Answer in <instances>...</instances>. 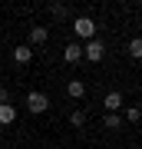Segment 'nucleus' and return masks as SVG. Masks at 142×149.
I'll use <instances>...</instances> for the list:
<instances>
[{
    "label": "nucleus",
    "instance_id": "1",
    "mask_svg": "<svg viewBox=\"0 0 142 149\" xmlns=\"http://www.w3.org/2000/svg\"><path fill=\"white\" fill-rule=\"evenodd\" d=\"M73 33L79 40H96V23H93V17H76L73 20Z\"/></svg>",
    "mask_w": 142,
    "mask_h": 149
},
{
    "label": "nucleus",
    "instance_id": "2",
    "mask_svg": "<svg viewBox=\"0 0 142 149\" xmlns=\"http://www.w3.org/2000/svg\"><path fill=\"white\" fill-rule=\"evenodd\" d=\"M26 109L30 113H46L50 109V96L46 93H26Z\"/></svg>",
    "mask_w": 142,
    "mask_h": 149
},
{
    "label": "nucleus",
    "instance_id": "3",
    "mask_svg": "<svg viewBox=\"0 0 142 149\" xmlns=\"http://www.w3.org/2000/svg\"><path fill=\"white\" fill-rule=\"evenodd\" d=\"M83 56L89 60V63H99V60L106 56V47H103V40H89V43L83 47Z\"/></svg>",
    "mask_w": 142,
    "mask_h": 149
},
{
    "label": "nucleus",
    "instance_id": "4",
    "mask_svg": "<svg viewBox=\"0 0 142 149\" xmlns=\"http://www.w3.org/2000/svg\"><path fill=\"white\" fill-rule=\"evenodd\" d=\"M33 60V50L26 47V43H20V47H13V63H30Z\"/></svg>",
    "mask_w": 142,
    "mask_h": 149
},
{
    "label": "nucleus",
    "instance_id": "5",
    "mask_svg": "<svg viewBox=\"0 0 142 149\" xmlns=\"http://www.w3.org/2000/svg\"><path fill=\"white\" fill-rule=\"evenodd\" d=\"M63 60L66 63H79V60H83V47H79V43H69L63 50Z\"/></svg>",
    "mask_w": 142,
    "mask_h": 149
},
{
    "label": "nucleus",
    "instance_id": "6",
    "mask_svg": "<svg viewBox=\"0 0 142 149\" xmlns=\"http://www.w3.org/2000/svg\"><path fill=\"white\" fill-rule=\"evenodd\" d=\"M13 119H17V109L10 103H0V126H10Z\"/></svg>",
    "mask_w": 142,
    "mask_h": 149
},
{
    "label": "nucleus",
    "instance_id": "7",
    "mask_svg": "<svg viewBox=\"0 0 142 149\" xmlns=\"http://www.w3.org/2000/svg\"><path fill=\"white\" fill-rule=\"evenodd\" d=\"M66 93L73 96V100H83V93H86V83H83V80H69V83H66Z\"/></svg>",
    "mask_w": 142,
    "mask_h": 149
},
{
    "label": "nucleus",
    "instance_id": "8",
    "mask_svg": "<svg viewBox=\"0 0 142 149\" xmlns=\"http://www.w3.org/2000/svg\"><path fill=\"white\" fill-rule=\"evenodd\" d=\"M119 106H122V93H116V90L106 93V113H116Z\"/></svg>",
    "mask_w": 142,
    "mask_h": 149
},
{
    "label": "nucleus",
    "instance_id": "9",
    "mask_svg": "<svg viewBox=\"0 0 142 149\" xmlns=\"http://www.w3.org/2000/svg\"><path fill=\"white\" fill-rule=\"evenodd\" d=\"M46 37H50L46 27H33L30 30V43H46Z\"/></svg>",
    "mask_w": 142,
    "mask_h": 149
},
{
    "label": "nucleus",
    "instance_id": "10",
    "mask_svg": "<svg viewBox=\"0 0 142 149\" xmlns=\"http://www.w3.org/2000/svg\"><path fill=\"white\" fill-rule=\"evenodd\" d=\"M129 56L132 60H142V37H132L129 40Z\"/></svg>",
    "mask_w": 142,
    "mask_h": 149
},
{
    "label": "nucleus",
    "instance_id": "11",
    "mask_svg": "<svg viewBox=\"0 0 142 149\" xmlns=\"http://www.w3.org/2000/svg\"><path fill=\"white\" fill-rule=\"evenodd\" d=\"M106 129H119V116H116V113H106Z\"/></svg>",
    "mask_w": 142,
    "mask_h": 149
},
{
    "label": "nucleus",
    "instance_id": "12",
    "mask_svg": "<svg viewBox=\"0 0 142 149\" xmlns=\"http://www.w3.org/2000/svg\"><path fill=\"white\" fill-rule=\"evenodd\" d=\"M126 119H129V123H139V119H142V109H139V106H129Z\"/></svg>",
    "mask_w": 142,
    "mask_h": 149
},
{
    "label": "nucleus",
    "instance_id": "13",
    "mask_svg": "<svg viewBox=\"0 0 142 149\" xmlns=\"http://www.w3.org/2000/svg\"><path fill=\"white\" fill-rule=\"evenodd\" d=\"M69 123H73V126H83V123H86V116H83V113H79V109H76V113H73V116H69Z\"/></svg>",
    "mask_w": 142,
    "mask_h": 149
},
{
    "label": "nucleus",
    "instance_id": "14",
    "mask_svg": "<svg viewBox=\"0 0 142 149\" xmlns=\"http://www.w3.org/2000/svg\"><path fill=\"white\" fill-rule=\"evenodd\" d=\"M50 10H53V17H66V7H63V3H56V7H50Z\"/></svg>",
    "mask_w": 142,
    "mask_h": 149
},
{
    "label": "nucleus",
    "instance_id": "15",
    "mask_svg": "<svg viewBox=\"0 0 142 149\" xmlns=\"http://www.w3.org/2000/svg\"><path fill=\"white\" fill-rule=\"evenodd\" d=\"M0 103H10V93H7L3 86H0Z\"/></svg>",
    "mask_w": 142,
    "mask_h": 149
}]
</instances>
